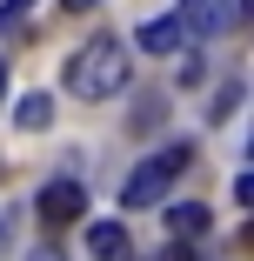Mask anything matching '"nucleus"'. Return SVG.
Wrapping results in <instances>:
<instances>
[{"label":"nucleus","mask_w":254,"mask_h":261,"mask_svg":"<svg viewBox=\"0 0 254 261\" xmlns=\"http://www.w3.org/2000/svg\"><path fill=\"white\" fill-rule=\"evenodd\" d=\"M67 87L80 100H114L127 87V47L114 34H94L87 47H74V54H67Z\"/></svg>","instance_id":"f257e3e1"},{"label":"nucleus","mask_w":254,"mask_h":261,"mask_svg":"<svg viewBox=\"0 0 254 261\" xmlns=\"http://www.w3.org/2000/svg\"><path fill=\"white\" fill-rule=\"evenodd\" d=\"M14 121H20V134H40L47 121H54V100H47V94H27L20 108H14Z\"/></svg>","instance_id":"6e6552de"},{"label":"nucleus","mask_w":254,"mask_h":261,"mask_svg":"<svg viewBox=\"0 0 254 261\" xmlns=\"http://www.w3.org/2000/svg\"><path fill=\"white\" fill-rule=\"evenodd\" d=\"M201 81H208V61L187 54V61H181V87H201Z\"/></svg>","instance_id":"9b49d317"},{"label":"nucleus","mask_w":254,"mask_h":261,"mask_svg":"<svg viewBox=\"0 0 254 261\" xmlns=\"http://www.w3.org/2000/svg\"><path fill=\"white\" fill-rule=\"evenodd\" d=\"M80 207H87V194H80L74 181H47V188H40V221L67 228V221H80Z\"/></svg>","instance_id":"20e7f679"},{"label":"nucleus","mask_w":254,"mask_h":261,"mask_svg":"<svg viewBox=\"0 0 254 261\" xmlns=\"http://www.w3.org/2000/svg\"><path fill=\"white\" fill-rule=\"evenodd\" d=\"M167 261H194V248H187V241H174V248H167Z\"/></svg>","instance_id":"ddd939ff"},{"label":"nucleus","mask_w":254,"mask_h":261,"mask_svg":"<svg viewBox=\"0 0 254 261\" xmlns=\"http://www.w3.org/2000/svg\"><path fill=\"white\" fill-rule=\"evenodd\" d=\"M87 248H94V261H127V228L121 221H94L87 228Z\"/></svg>","instance_id":"0eeeda50"},{"label":"nucleus","mask_w":254,"mask_h":261,"mask_svg":"<svg viewBox=\"0 0 254 261\" xmlns=\"http://www.w3.org/2000/svg\"><path fill=\"white\" fill-rule=\"evenodd\" d=\"M134 40H140V54H181V47H187V27H181V14H161V20L134 27Z\"/></svg>","instance_id":"39448f33"},{"label":"nucleus","mask_w":254,"mask_h":261,"mask_svg":"<svg viewBox=\"0 0 254 261\" xmlns=\"http://www.w3.org/2000/svg\"><path fill=\"white\" fill-rule=\"evenodd\" d=\"M187 161H194V147H187V141H167L154 161H140V168L121 181V207H161L167 188H174V174H187Z\"/></svg>","instance_id":"f03ea898"},{"label":"nucleus","mask_w":254,"mask_h":261,"mask_svg":"<svg viewBox=\"0 0 254 261\" xmlns=\"http://www.w3.org/2000/svg\"><path fill=\"white\" fill-rule=\"evenodd\" d=\"M181 27H187L194 40L228 34V27H234V0H187V7H181Z\"/></svg>","instance_id":"7ed1b4c3"},{"label":"nucleus","mask_w":254,"mask_h":261,"mask_svg":"<svg viewBox=\"0 0 254 261\" xmlns=\"http://www.w3.org/2000/svg\"><path fill=\"white\" fill-rule=\"evenodd\" d=\"M27 7H34V0H0V34H14V27H20V14H27Z\"/></svg>","instance_id":"9d476101"},{"label":"nucleus","mask_w":254,"mask_h":261,"mask_svg":"<svg viewBox=\"0 0 254 261\" xmlns=\"http://www.w3.org/2000/svg\"><path fill=\"white\" fill-rule=\"evenodd\" d=\"M0 94H7V67H0Z\"/></svg>","instance_id":"4468645a"},{"label":"nucleus","mask_w":254,"mask_h":261,"mask_svg":"<svg viewBox=\"0 0 254 261\" xmlns=\"http://www.w3.org/2000/svg\"><path fill=\"white\" fill-rule=\"evenodd\" d=\"M234 108H241V81H228V87H221V94H214V121H228V114H234Z\"/></svg>","instance_id":"1a4fd4ad"},{"label":"nucleus","mask_w":254,"mask_h":261,"mask_svg":"<svg viewBox=\"0 0 254 261\" xmlns=\"http://www.w3.org/2000/svg\"><path fill=\"white\" fill-rule=\"evenodd\" d=\"M208 228H214V215H208L201 201H174V207H167V234H174V241H194V234H208Z\"/></svg>","instance_id":"423d86ee"},{"label":"nucleus","mask_w":254,"mask_h":261,"mask_svg":"<svg viewBox=\"0 0 254 261\" xmlns=\"http://www.w3.org/2000/svg\"><path fill=\"white\" fill-rule=\"evenodd\" d=\"M61 7H67V14H94V7H100V0H61Z\"/></svg>","instance_id":"f8f14e48"}]
</instances>
